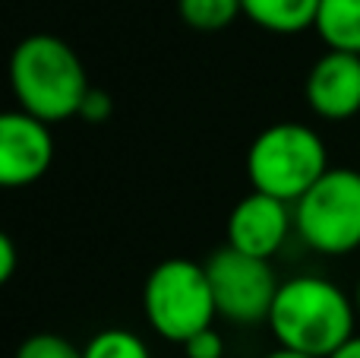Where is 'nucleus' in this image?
<instances>
[{
  "label": "nucleus",
  "instance_id": "423d86ee",
  "mask_svg": "<svg viewBox=\"0 0 360 358\" xmlns=\"http://www.w3.org/2000/svg\"><path fill=\"white\" fill-rule=\"evenodd\" d=\"M205 273H209L218 317L240 327L269 321L275 292L281 285L272 270V260L224 245L205 260Z\"/></svg>",
  "mask_w": 360,
  "mask_h": 358
},
{
  "label": "nucleus",
  "instance_id": "0eeeda50",
  "mask_svg": "<svg viewBox=\"0 0 360 358\" xmlns=\"http://www.w3.org/2000/svg\"><path fill=\"white\" fill-rule=\"evenodd\" d=\"M54 162L51 124L13 108L0 111V190H19L41 181Z\"/></svg>",
  "mask_w": 360,
  "mask_h": 358
},
{
  "label": "nucleus",
  "instance_id": "9b49d317",
  "mask_svg": "<svg viewBox=\"0 0 360 358\" xmlns=\"http://www.w3.org/2000/svg\"><path fill=\"white\" fill-rule=\"evenodd\" d=\"M313 29L326 48L360 54V0H319Z\"/></svg>",
  "mask_w": 360,
  "mask_h": 358
},
{
  "label": "nucleus",
  "instance_id": "1a4fd4ad",
  "mask_svg": "<svg viewBox=\"0 0 360 358\" xmlns=\"http://www.w3.org/2000/svg\"><path fill=\"white\" fill-rule=\"evenodd\" d=\"M307 105L323 121H348L360 111V54L326 51L304 82Z\"/></svg>",
  "mask_w": 360,
  "mask_h": 358
},
{
  "label": "nucleus",
  "instance_id": "9d476101",
  "mask_svg": "<svg viewBox=\"0 0 360 358\" xmlns=\"http://www.w3.org/2000/svg\"><path fill=\"white\" fill-rule=\"evenodd\" d=\"M243 16L272 35H300L316 23L319 0H240Z\"/></svg>",
  "mask_w": 360,
  "mask_h": 358
},
{
  "label": "nucleus",
  "instance_id": "6ab92c4d",
  "mask_svg": "<svg viewBox=\"0 0 360 358\" xmlns=\"http://www.w3.org/2000/svg\"><path fill=\"white\" fill-rule=\"evenodd\" d=\"M262 358H313V355L297 352V349H288V346H278V349H272V352L262 355Z\"/></svg>",
  "mask_w": 360,
  "mask_h": 358
},
{
  "label": "nucleus",
  "instance_id": "f257e3e1",
  "mask_svg": "<svg viewBox=\"0 0 360 358\" xmlns=\"http://www.w3.org/2000/svg\"><path fill=\"white\" fill-rule=\"evenodd\" d=\"M6 82L16 105L48 124L79 118V108L92 89L76 48L51 32L25 35L10 51Z\"/></svg>",
  "mask_w": 360,
  "mask_h": 358
},
{
  "label": "nucleus",
  "instance_id": "f3484780",
  "mask_svg": "<svg viewBox=\"0 0 360 358\" xmlns=\"http://www.w3.org/2000/svg\"><path fill=\"white\" fill-rule=\"evenodd\" d=\"M19 266V254H16V245H13V238L0 228V289H4L6 283L13 279V273H16Z\"/></svg>",
  "mask_w": 360,
  "mask_h": 358
},
{
  "label": "nucleus",
  "instance_id": "7ed1b4c3",
  "mask_svg": "<svg viewBox=\"0 0 360 358\" xmlns=\"http://www.w3.org/2000/svg\"><path fill=\"white\" fill-rule=\"evenodd\" d=\"M329 168V149L313 127L300 121H278L253 137L247 149L250 187L297 203Z\"/></svg>",
  "mask_w": 360,
  "mask_h": 358
},
{
  "label": "nucleus",
  "instance_id": "6e6552de",
  "mask_svg": "<svg viewBox=\"0 0 360 358\" xmlns=\"http://www.w3.org/2000/svg\"><path fill=\"white\" fill-rule=\"evenodd\" d=\"M294 232V206L272 194L250 190L228 216V245L243 254L272 260Z\"/></svg>",
  "mask_w": 360,
  "mask_h": 358
},
{
  "label": "nucleus",
  "instance_id": "f8f14e48",
  "mask_svg": "<svg viewBox=\"0 0 360 358\" xmlns=\"http://www.w3.org/2000/svg\"><path fill=\"white\" fill-rule=\"evenodd\" d=\"M177 13L193 32H224L237 16H243L240 0H177Z\"/></svg>",
  "mask_w": 360,
  "mask_h": 358
},
{
  "label": "nucleus",
  "instance_id": "2eb2a0df",
  "mask_svg": "<svg viewBox=\"0 0 360 358\" xmlns=\"http://www.w3.org/2000/svg\"><path fill=\"white\" fill-rule=\"evenodd\" d=\"M180 346H184L186 358H224V340L215 333V327L199 330V333H193Z\"/></svg>",
  "mask_w": 360,
  "mask_h": 358
},
{
  "label": "nucleus",
  "instance_id": "a211bd4d",
  "mask_svg": "<svg viewBox=\"0 0 360 358\" xmlns=\"http://www.w3.org/2000/svg\"><path fill=\"white\" fill-rule=\"evenodd\" d=\"M329 358H360V336L354 333L342 349H335V352H332Z\"/></svg>",
  "mask_w": 360,
  "mask_h": 358
},
{
  "label": "nucleus",
  "instance_id": "dca6fc26",
  "mask_svg": "<svg viewBox=\"0 0 360 358\" xmlns=\"http://www.w3.org/2000/svg\"><path fill=\"white\" fill-rule=\"evenodd\" d=\"M108 114H111V95H108L105 89H89L86 101H82V108H79V118L98 124V121H105Z\"/></svg>",
  "mask_w": 360,
  "mask_h": 358
},
{
  "label": "nucleus",
  "instance_id": "f03ea898",
  "mask_svg": "<svg viewBox=\"0 0 360 358\" xmlns=\"http://www.w3.org/2000/svg\"><path fill=\"white\" fill-rule=\"evenodd\" d=\"M354 298H348L329 279L307 273L278 285L266 323L278 346L329 358L354 336Z\"/></svg>",
  "mask_w": 360,
  "mask_h": 358
},
{
  "label": "nucleus",
  "instance_id": "aec40b11",
  "mask_svg": "<svg viewBox=\"0 0 360 358\" xmlns=\"http://www.w3.org/2000/svg\"><path fill=\"white\" fill-rule=\"evenodd\" d=\"M354 308H357V314H360V283H357V289H354Z\"/></svg>",
  "mask_w": 360,
  "mask_h": 358
},
{
  "label": "nucleus",
  "instance_id": "4468645a",
  "mask_svg": "<svg viewBox=\"0 0 360 358\" xmlns=\"http://www.w3.org/2000/svg\"><path fill=\"white\" fill-rule=\"evenodd\" d=\"M13 358H82V349L60 333H32L19 342Z\"/></svg>",
  "mask_w": 360,
  "mask_h": 358
},
{
  "label": "nucleus",
  "instance_id": "ddd939ff",
  "mask_svg": "<svg viewBox=\"0 0 360 358\" xmlns=\"http://www.w3.org/2000/svg\"><path fill=\"white\" fill-rule=\"evenodd\" d=\"M82 358H152L149 346L139 333L133 330H101L82 346Z\"/></svg>",
  "mask_w": 360,
  "mask_h": 358
},
{
  "label": "nucleus",
  "instance_id": "39448f33",
  "mask_svg": "<svg viewBox=\"0 0 360 358\" xmlns=\"http://www.w3.org/2000/svg\"><path fill=\"white\" fill-rule=\"evenodd\" d=\"M294 232L310 251L342 257L360 247V171L326 168L294 203Z\"/></svg>",
  "mask_w": 360,
  "mask_h": 358
},
{
  "label": "nucleus",
  "instance_id": "20e7f679",
  "mask_svg": "<svg viewBox=\"0 0 360 358\" xmlns=\"http://www.w3.org/2000/svg\"><path fill=\"white\" fill-rule=\"evenodd\" d=\"M143 311L149 327L168 342H186L218 317L205 264L168 257L143 285Z\"/></svg>",
  "mask_w": 360,
  "mask_h": 358
}]
</instances>
